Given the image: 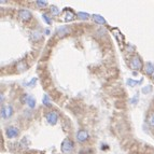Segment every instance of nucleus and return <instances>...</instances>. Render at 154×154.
<instances>
[{
	"label": "nucleus",
	"instance_id": "aec40b11",
	"mask_svg": "<svg viewBox=\"0 0 154 154\" xmlns=\"http://www.w3.org/2000/svg\"><path fill=\"white\" fill-rule=\"evenodd\" d=\"M150 88H151V87H150V86H147V87L143 88V92H145V93H149V92H148V91H149Z\"/></svg>",
	"mask_w": 154,
	"mask_h": 154
},
{
	"label": "nucleus",
	"instance_id": "39448f33",
	"mask_svg": "<svg viewBox=\"0 0 154 154\" xmlns=\"http://www.w3.org/2000/svg\"><path fill=\"white\" fill-rule=\"evenodd\" d=\"M12 113H13V109H12V107L11 106L2 107V109H1V115H2L3 119H8V118H10V116L12 115Z\"/></svg>",
	"mask_w": 154,
	"mask_h": 154
},
{
	"label": "nucleus",
	"instance_id": "6ab92c4d",
	"mask_svg": "<svg viewBox=\"0 0 154 154\" xmlns=\"http://www.w3.org/2000/svg\"><path fill=\"white\" fill-rule=\"evenodd\" d=\"M42 17L44 18V21L46 22V24H48V25H50V24H52V21H51V18L48 17L46 14H43V16H42Z\"/></svg>",
	"mask_w": 154,
	"mask_h": 154
},
{
	"label": "nucleus",
	"instance_id": "9d476101",
	"mask_svg": "<svg viewBox=\"0 0 154 154\" xmlns=\"http://www.w3.org/2000/svg\"><path fill=\"white\" fill-rule=\"evenodd\" d=\"M93 18H94V21L97 23V24H100V25H104L105 23H106V20L100 16V15H98V14H94L93 15Z\"/></svg>",
	"mask_w": 154,
	"mask_h": 154
},
{
	"label": "nucleus",
	"instance_id": "6e6552de",
	"mask_svg": "<svg viewBox=\"0 0 154 154\" xmlns=\"http://www.w3.org/2000/svg\"><path fill=\"white\" fill-rule=\"evenodd\" d=\"M75 18V13L72 12L71 9H65V21L66 22H70Z\"/></svg>",
	"mask_w": 154,
	"mask_h": 154
},
{
	"label": "nucleus",
	"instance_id": "412c9836",
	"mask_svg": "<svg viewBox=\"0 0 154 154\" xmlns=\"http://www.w3.org/2000/svg\"><path fill=\"white\" fill-rule=\"evenodd\" d=\"M153 79H154V75H153Z\"/></svg>",
	"mask_w": 154,
	"mask_h": 154
},
{
	"label": "nucleus",
	"instance_id": "0eeeda50",
	"mask_svg": "<svg viewBox=\"0 0 154 154\" xmlns=\"http://www.w3.org/2000/svg\"><path fill=\"white\" fill-rule=\"evenodd\" d=\"M87 138H88V135L85 130H80V132H78V134H77V139H78L80 142H83V141L87 140Z\"/></svg>",
	"mask_w": 154,
	"mask_h": 154
},
{
	"label": "nucleus",
	"instance_id": "f03ea898",
	"mask_svg": "<svg viewBox=\"0 0 154 154\" xmlns=\"http://www.w3.org/2000/svg\"><path fill=\"white\" fill-rule=\"evenodd\" d=\"M129 65L135 70H140L141 68H142V62H141V59L138 56H132Z\"/></svg>",
	"mask_w": 154,
	"mask_h": 154
},
{
	"label": "nucleus",
	"instance_id": "f257e3e1",
	"mask_svg": "<svg viewBox=\"0 0 154 154\" xmlns=\"http://www.w3.org/2000/svg\"><path fill=\"white\" fill-rule=\"evenodd\" d=\"M73 150V142L70 139H65L62 143V151L64 153H71Z\"/></svg>",
	"mask_w": 154,
	"mask_h": 154
},
{
	"label": "nucleus",
	"instance_id": "2eb2a0df",
	"mask_svg": "<svg viewBox=\"0 0 154 154\" xmlns=\"http://www.w3.org/2000/svg\"><path fill=\"white\" fill-rule=\"evenodd\" d=\"M77 15H78V17H79V18H81V20H84V21L88 18V14L85 13V12H79Z\"/></svg>",
	"mask_w": 154,
	"mask_h": 154
},
{
	"label": "nucleus",
	"instance_id": "423d86ee",
	"mask_svg": "<svg viewBox=\"0 0 154 154\" xmlns=\"http://www.w3.org/2000/svg\"><path fill=\"white\" fill-rule=\"evenodd\" d=\"M5 132H7V136L9 138H14V137H16L18 135V129L16 127H14V126H10V127L5 129Z\"/></svg>",
	"mask_w": 154,
	"mask_h": 154
},
{
	"label": "nucleus",
	"instance_id": "a211bd4d",
	"mask_svg": "<svg viewBox=\"0 0 154 154\" xmlns=\"http://www.w3.org/2000/svg\"><path fill=\"white\" fill-rule=\"evenodd\" d=\"M127 82H128V84H129L130 86H134V85H136V84H139V83H140L141 80H140V81H132V80L129 79V80L127 81Z\"/></svg>",
	"mask_w": 154,
	"mask_h": 154
},
{
	"label": "nucleus",
	"instance_id": "9b49d317",
	"mask_svg": "<svg viewBox=\"0 0 154 154\" xmlns=\"http://www.w3.org/2000/svg\"><path fill=\"white\" fill-rule=\"evenodd\" d=\"M145 72L148 73V75H152L154 72V66L152 65V64H150V63H148L147 64V66H145Z\"/></svg>",
	"mask_w": 154,
	"mask_h": 154
},
{
	"label": "nucleus",
	"instance_id": "4468645a",
	"mask_svg": "<svg viewBox=\"0 0 154 154\" xmlns=\"http://www.w3.org/2000/svg\"><path fill=\"white\" fill-rule=\"evenodd\" d=\"M51 13L53 15H58L59 14V10L56 5H51Z\"/></svg>",
	"mask_w": 154,
	"mask_h": 154
},
{
	"label": "nucleus",
	"instance_id": "f3484780",
	"mask_svg": "<svg viewBox=\"0 0 154 154\" xmlns=\"http://www.w3.org/2000/svg\"><path fill=\"white\" fill-rule=\"evenodd\" d=\"M36 3H37V5H39L40 8H45V7L48 5V3H46L45 1H37Z\"/></svg>",
	"mask_w": 154,
	"mask_h": 154
},
{
	"label": "nucleus",
	"instance_id": "ddd939ff",
	"mask_svg": "<svg viewBox=\"0 0 154 154\" xmlns=\"http://www.w3.org/2000/svg\"><path fill=\"white\" fill-rule=\"evenodd\" d=\"M148 123H149V125L151 127L154 128V112L149 114V116H148Z\"/></svg>",
	"mask_w": 154,
	"mask_h": 154
},
{
	"label": "nucleus",
	"instance_id": "f8f14e48",
	"mask_svg": "<svg viewBox=\"0 0 154 154\" xmlns=\"http://www.w3.org/2000/svg\"><path fill=\"white\" fill-rule=\"evenodd\" d=\"M27 104H28V106L30 107V108H35V106H36L35 98L31 96H28L27 97Z\"/></svg>",
	"mask_w": 154,
	"mask_h": 154
},
{
	"label": "nucleus",
	"instance_id": "7ed1b4c3",
	"mask_svg": "<svg viewBox=\"0 0 154 154\" xmlns=\"http://www.w3.org/2000/svg\"><path fill=\"white\" fill-rule=\"evenodd\" d=\"M18 17H20V20L23 21V22H28L31 18V13L28 10H21V11L18 12Z\"/></svg>",
	"mask_w": 154,
	"mask_h": 154
},
{
	"label": "nucleus",
	"instance_id": "20e7f679",
	"mask_svg": "<svg viewBox=\"0 0 154 154\" xmlns=\"http://www.w3.org/2000/svg\"><path fill=\"white\" fill-rule=\"evenodd\" d=\"M46 120H48V122L51 125H55V124L57 123V120H58V114L56 112H48V114H46Z\"/></svg>",
	"mask_w": 154,
	"mask_h": 154
},
{
	"label": "nucleus",
	"instance_id": "1a4fd4ad",
	"mask_svg": "<svg viewBox=\"0 0 154 154\" xmlns=\"http://www.w3.org/2000/svg\"><path fill=\"white\" fill-rule=\"evenodd\" d=\"M70 32V28L69 27H66V26H63V27H59L57 29V35L59 37H64V36L68 35Z\"/></svg>",
	"mask_w": 154,
	"mask_h": 154
},
{
	"label": "nucleus",
	"instance_id": "dca6fc26",
	"mask_svg": "<svg viewBox=\"0 0 154 154\" xmlns=\"http://www.w3.org/2000/svg\"><path fill=\"white\" fill-rule=\"evenodd\" d=\"M43 104L45 106H51V104H50V99H48V95H44L43 96Z\"/></svg>",
	"mask_w": 154,
	"mask_h": 154
}]
</instances>
